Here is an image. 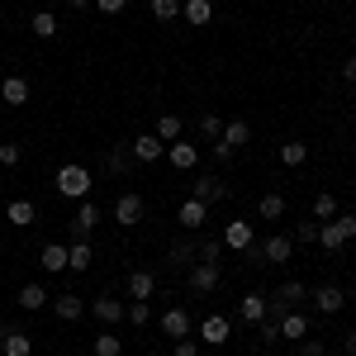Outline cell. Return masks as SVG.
<instances>
[{"mask_svg":"<svg viewBox=\"0 0 356 356\" xmlns=\"http://www.w3.org/2000/svg\"><path fill=\"white\" fill-rule=\"evenodd\" d=\"M356 238V214H342V219H328L318 228V247L323 252H342V247Z\"/></svg>","mask_w":356,"mask_h":356,"instance_id":"1","label":"cell"},{"mask_svg":"<svg viewBox=\"0 0 356 356\" xmlns=\"http://www.w3.org/2000/svg\"><path fill=\"white\" fill-rule=\"evenodd\" d=\"M57 195H67V200H86V195H90V171H86V166H62V171H57Z\"/></svg>","mask_w":356,"mask_h":356,"instance_id":"2","label":"cell"},{"mask_svg":"<svg viewBox=\"0 0 356 356\" xmlns=\"http://www.w3.org/2000/svg\"><path fill=\"white\" fill-rule=\"evenodd\" d=\"M191 290L195 295H209V290H219V280H223V271H219V261H191Z\"/></svg>","mask_w":356,"mask_h":356,"instance_id":"3","label":"cell"},{"mask_svg":"<svg viewBox=\"0 0 356 356\" xmlns=\"http://www.w3.org/2000/svg\"><path fill=\"white\" fill-rule=\"evenodd\" d=\"M252 252V261H271V266H285L290 261V252H295V243L290 238H266L261 247H247Z\"/></svg>","mask_w":356,"mask_h":356,"instance_id":"4","label":"cell"},{"mask_svg":"<svg viewBox=\"0 0 356 356\" xmlns=\"http://www.w3.org/2000/svg\"><path fill=\"white\" fill-rule=\"evenodd\" d=\"M191 195L204 200V204H219V200H228V181H219V176H195Z\"/></svg>","mask_w":356,"mask_h":356,"instance_id":"5","label":"cell"},{"mask_svg":"<svg viewBox=\"0 0 356 356\" xmlns=\"http://www.w3.org/2000/svg\"><path fill=\"white\" fill-rule=\"evenodd\" d=\"M129 152H134V162H157V157H166V143L157 134H138L129 143Z\"/></svg>","mask_w":356,"mask_h":356,"instance_id":"6","label":"cell"},{"mask_svg":"<svg viewBox=\"0 0 356 356\" xmlns=\"http://www.w3.org/2000/svg\"><path fill=\"white\" fill-rule=\"evenodd\" d=\"M114 223H124V228H134V223H143V195H119L114 200Z\"/></svg>","mask_w":356,"mask_h":356,"instance_id":"7","label":"cell"},{"mask_svg":"<svg viewBox=\"0 0 356 356\" xmlns=\"http://www.w3.org/2000/svg\"><path fill=\"white\" fill-rule=\"evenodd\" d=\"M90 314H95V318H100V323H119V318H129V309H124V304H119V295H95V300H90Z\"/></svg>","mask_w":356,"mask_h":356,"instance_id":"8","label":"cell"},{"mask_svg":"<svg viewBox=\"0 0 356 356\" xmlns=\"http://www.w3.org/2000/svg\"><path fill=\"white\" fill-rule=\"evenodd\" d=\"M252 238H257V233H252V223H247V219H228V228H223L219 243L233 247V252H247V247H252Z\"/></svg>","mask_w":356,"mask_h":356,"instance_id":"9","label":"cell"},{"mask_svg":"<svg viewBox=\"0 0 356 356\" xmlns=\"http://www.w3.org/2000/svg\"><path fill=\"white\" fill-rule=\"evenodd\" d=\"M166 162L176 171H195L200 166V147L195 143H166Z\"/></svg>","mask_w":356,"mask_h":356,"instance_id":"10","label":"cell"},{"mask_svg":"<svg viewBox=\"0 0 356 356\" xmlns=\"http://www.w3.org/2000/svg\"><path fill=\"white\" fill-rule=\"evenodd\" d=\"M309 300H314L318 314H337L347 304V295H342V285H318V290H309Z\"/></svg>","mask_w":356,"mask_h":356,"instance_id":"11","label":"cell"},{"mask_svg":"<svg viewBox=\"0 0 356 356\" xmlns=\"http://www.w3.org/2000/svg\"><path fill=\"white\" fill-rule=\"evenodd\" d=\"M228 318H223V314H209V318H204V323H200V342H204V347H223V342H228Z\"/></svg>","mask_w":356,"mask_h":356,"instance_id":"12","label":"cell"},{"mask_svg":"<svg viewBox=\"0 0 356 356\" xmlns=\"http://www.w3.org/2000/svg\"><path fill=\"white\" fill-rule=\"evenodd\" d=\"M0 352L5 356H29L33 352V337L24 328H0Z\"/></svg>","mask_w":356,"mask_h":356,"instance_id":"13","label":"cell"},{"mask_svg":"<svg viewBox=\"0 0 356 356\" xmlns=\"http://www.w3.org/2000/svg\"><path fill=\"white\" fill-rule=\"evenodd\" d=\"M90 261H95V247L86 243V238H72V247H67V271H90Z\"/></svg>","mask_w":356,"mask_h":356,"instance_id":"14","label":"cell"},{"mask_svg":"<svg viewBox=\"0 0 356 356\" xmlns=\"http://www.w3.org/2000/svg\"><path fill=\"white\" fill-rule=\"evenodd\" d=\"M162 332L171 337V342L191 337V314H186V309H166V314H162Z\"/></svg>","mask_w":356,"mask_h":356,"instance_id":"15","label":"cell"},{"mask_svg":"<svg viewBox=\"0 0 356 356\" xmlns=\"http://www.w3.org/2000/svg\"><path fill=\"white\" fill-rule=\"evenodd\" d=\"M53 314L62 318V323H76V318L86 314V300H81V295H57V300H53Z\"/></svg>","mask_w":356,"mask_h":356,"instance_id":"16","label":"cell"},{"mask_svg":"<svg viewBox=\"0 0 356 356\" xmlns=\"http://www.w3.org/2000/svg\"><path fill=\"white\" fill-rule=\"evenodd\" d=\"M176 219H181V223H186V228L195 233V228H204V219H209V204H204V200H195V195H191V200L181 204V214H176Z\"/></svg>","mask_w":356,"mask_h":356,"instance_id":"17","label":"cell"},{"mask_svg":"<svg viewBox=\"0 0 356 356\" xmlns=\"http://www.w3.org/2000/svg\"><path fill=\"white\" fill-rule=\"evenodd\" d=\"M247 138H252V129H247V119H228V124H223V134H219V143L228 147V152H238V147H243Z\"/></svg>","mask_w":356,"mask_h":356,"instance_id":"18","label":"cell"},{"mask_svg":"<svg viewBox=\"0 0 356 356\" xmlns=\"http://www.w3.org/2000/svg\"><path fill=\"white\" fill-rule=\"evenodd\" d=\"M24 100H29L24 76H5V81H0V105H24Z\"/></svg>","mask_w":356,"mask_h":356,"instance_id":"19","label":"cell"},{"mask_svg":"<svg viewBox=\"0 0 356 356\" xmlns=\"http://www.w3.org/2000/svg\"><path fill=\"white\" fill-rule=\"evenodd\" d=\"M238 318L243 323H261L266 318V295H243L238 300Z\"/></svg>","mask_w":356,"mask_h":356,"instance_id":"20","label":"cell"},{"mask_svg":"<svg viewBox=\"0 0 356 356\" xmlns=\"http://www.w3.org/2000/svg\"><path fill=\"white\" fill-rule=\"evenodd\" d=\"M95 223H100V209L86 200L81 209H76V219H72V238H90V228H95Z\"/></svg>","mask_w":356,"mask_h":356,"instance_id":"21","label":"cell"},{"mask_svg":"<svg viewBox=\"0 0 356 356\" xmlns=\"http://www.w3.org/2000/svg\"><path fill=\"white\" fill-rule=\"evenodd\" d=\"M304 332H314V328H309V318H304L300 309H290V314L280 318V337H290V342H304Z\"/></svg>","mask_w":356,"mask_h":356,"instance_id":"22","label":"cell"},{"mask_svg":"<svg viewBox=\"0 0 356 356\" xmlns=\"http://www.w3.org/2000/svg\"><path fill=\"white\" fill-rule=\"evenodd\" d=\"M5 219L15 223V228H29V223L38 219V209H33V200H10V209H5Z\"/></svg>","mask_w":356,"mask_h":356,"instance_id":"23","label":"cell"},{"mask_svg":"<svg viewBox=\"0 0 356 356\" xmlns=\"http://www.w3.org/2000/svg\"><path fill=\"white\" fill-rule=\"evenodd\" d=\"M43 304H48V290H43L38 280H29L24 290H19V309H24V314H38Z\"/></svg>","mask_w":356,"mask_h":356,"instance_id":"24","label":"cell"},{"mask_svg":"<svg viewBox=\"0 0 356 356\" xmlns=\"http://www.w3.org/2000/svg\"><path fill=\"white\" fill-rule=\"evenodd\" d=\"M152 290H157V275L152 271H134L129 275V295H134V300H152Z\"/></svg>","mask_w":356,"mask_h":356,"instance_id":"25","label":"cell"},{"mask_svg":"<svg viewBox=\"0 0 356 356\" xmlns=\"http://www.w3.org/2000/svg\"><path fill=\"white\" fill-rule=\"evenodd\" d=\"M181 15H186L191 24H209V19H214V5H209V0H181Z\"/></svg>","mask_w":356,"mask_h":356,"instance_id":"26","label":"cell"},{"mask_svg":"<svg viewBox=\"0 0 356 356\" xmlns=\"http://www.w3.org/2000/svg\"><path fill=\"white\" fill-rule=\"evenodd\" d=\"M38 261H43V271H67V247L48 243L43 252H38Z\"/></svg>","mask_w":356,"mask_h":356,"instance_id":"27","label":"cell"},{"mask_svg":"<svg viewBox=\"0 0 356 356\" xmlns=\"http://www.w3.org/2000/svg\"><path fill=\"white\" fill-rule=\"evenodd\" d=\"M105 166H110L114 176H129V171H134V152H129V147H110V152H105Z\"/></svg>","mask_w":356,"mask_h":356,"instance_id":"28","label":"cell"},{"mask_svg":"<svg viewBox=\"0 0 356 356\" xmlns=\"http://www.w3.org/2000/svg\"><path fill=\"white\" fill-rule=\"evenodd\" d=\"M257 214H261V219H280V214H285V195L266 191V195H261V204H257Z\"/></svg>","mask_w":356,"mask_h":356,"instance_id":"29","label":"cell"},{"mask_svg":"<svg viewBox=\"0 0 356 356\" xmlns=\"http://www.w3.org/2000/svg\"><path fill=\"white\" fill-rule=\"evenodd\" d=\"M309 214H314V219H318V223L337 219V200H332L328 191H323V195H314V209H309Z\"/></svg>","mask_w":356,"mask_h":356,"instance_id":"30","label":"cell"},{"mask_svg":"<svg viewBox=\"0 0 356 356\" xmlns=\"http://www.w3.org/2000/svg\"><path fill=\"white\" fill-rule=\"evenodd\" d=\"M280 162L285 166H304L309 162V143H280Z\"/></svg>","mask_w":356,"mask_h":356,"instance_id":"31","label":"cell"},{"mask_svg":"<svg viewBox=\"0 0 356 356\" xmlns=\"http://www.w3.org/2000/svg\"><path fill=\"white\" fill-rule=\"evenodd\" d=\"M33 33H38V38H53L57 33V15L53 10H38V15H33Z\"/></svg>","mask_w":356,"mask_h":356,"instance_id":"32","label":"cell"},{"mask_svg":"<svg viewBox=\"0 0 356 356\" xmlns=\"http://www.w3.org/2000/svg\"><path fill=\"white\" fill-rule=\"evenodd\" d=\"M119 352H124L119 332H100V337H95V356H119Z\"/></svg>","mask_w":356,"mask_h":356,"instance_id":"33","label":"cell"},{"mask_svg":"<svg viewBox=\"0 0 356 356\" xmlns=\"http://www.w3.org/2000/svg\"><path fill=\"white\" fill-rule=\"evenodd\" d=\"M157 138H162V143H176V138H181V119H176V114H162V119H157Z\"/></svg>","mask_w":356,"mask_h":356,"instance_id":"34","label":"cell"},{"mask_svg":"<svg viewBox=\"0 0 356 356\" xmlns=\"http://www.w3.org/2000/svg\"><path fill=\"white\" fill-rule=\"evenodd\" d=\"M195 261H223V243H219V238H204L200 252H195Z\"/></svg>","mask_w":356,"mask_h":356,"instance_id":"35","label":"cell"},{"mask_svg":"<svg viewBox=\"0 0 356 356\" xmlns=\"http://www.w3.org/2000/svg\"><path fill=\"white\" fill-rule=\"evenodd\" d=\"M129 323H134V328H147V323H152V309H147V300H134V304H129Z\"/></svg>","mask_w":356,"mask_h":356,"instance_id":"36","label":"cell"},{"mask_svg":"<svg viewBox=\"0 0 356 356\" xmlns=\"http://www.w3.org/2000/svg\"><path fill=\"white\" fill-rule=\"evenodd\" d=\"M195 252H200V243H171V261H176V266H191Z\"/></svg>","mask_w":356,"mask_h":356,"instance_id":"37","label":"cell"},{"mask_svg":"<svg viewBox=\"0 0 356 356\" xmlns=\"http://www.w3.org/2000/svg\"><path fill=\"white\" fill-rule=\"evenodd\" d=\"M152 15H157L162 24H171V19L181 15V0H152Z\"/></svg>","mask_w":356,"mask_h":356,"instance_id":"38","label":"cell"},{"mask_svg":"<svg viewBox=\"0 0 356 356\" xmlns=\"http://www.w3.org/2000/svg\"><path fill=\"white\" fill-rule=\"evenodd\" d=\"M318 228H323L318 219H304V223H300V233H295V238H300V247H314V243H318Z\"/></svg>","mask_w":356,"mask_h":356,"instance_id":"39","label":"cell"},{"mask_svg":"<svg viewBox=\"0 0 356 356\" xmlns=\"http://www.w3.org/2000/svg\"><path fill=\"white\" fill-rule=\"evenodd\" d=\"M24 162V147L19 143H0V166H19Z\"/></svg>","mask_w":356,"mask_h":356,"instance_id":"40","label":"cell"},{"mask_svg":"<svg viewBox=\"0 0 356 356\" xmlns=\"http://www.w3.org/2000/svg\"><path fill=\"white\" fill-rule=\"evenodd\" d=\"M200 134H204V138H219L223 134V119H219V114H204V119H200Z\"/></svg>","mask_w":356,"mask_h":356,"instance_id":"41","label":"cell"},{"mask_svg":"<svg viewBox=\"0 0 356 356\" xmlns=\"http://www.w3.org/2000/svg\"><path fill=\"white\" fill-rule=\"evenodd\" d=\"M300 356H328V347H323L318 337H304V342H300Z\"/></svg>","mask_w":356,"mask_h":356,"instance_id":"42","label":"cell"},{"mask_svg":"<svg viewBox=\"0 0 356 356\" xmlns=\"http://www.w3.org/2000/svg\"><path fill=\"white\" fill-rule=\"evenodd\" d=\"M90 5H95L100 15H124V5H129V0H90Z\"/></svg>","mask_w":356,"mask_h":356,"instance_id":"43","label":"cell"},{"mask_svg":"<svg viewBox=\"0 0 356 356\" xmlns=\"http://www.w3.org/2000/svg\"><path fill=\"white\" fill-rule=\"evenodd\" d=\"M176 356H200V342H195V337H181V342H176Z\"/></svg>","mask_w":356,"mask_h":356,"instance_id":"44","label":"cell"},{"mask_svg":"<svg viewBox=\"0 0 356 356\" xmlns=\"http://www.w3.org/2000/svg\"><path fill=\"white\" fill-rule=\"evenodd\" d=\"M342 81H356V57H347V62H342Z\"/></svg>","mask_w":356,"mask_h":356,"instance_id":"45","label":"cell"},{"mask_svg":"<svg viewBox=\"0 0 356 356\" xmlns=\"http://www.w3.org/2000/svg\"><path fill=\"white\" fill-rule=\"evenodd\" d=\"M342 347H347V356H356V332H347V342H342Z\"/></svg>","mask_w":356,"mask_h":356,"instance_id":"46","label":"cell"},{"mask_svg":"<svg viewBox=\"0 0 356 356\" xmlns=\"http://www.w3.org/2000/svg\"><path fill=\"white\" fill-rule=\"evenodd\" d=\"M62 5H67V10H86L90 0H62Z\"/></svg>","mask_w":356,"mask_h":356,"instance_id":"47","label":"cell"},{"mask_svg":"<svg viewBox=\"0 0 356 356\" xmlns=\"http://www.w3.org/2000/svg\"><path fill=\"white\" fill-rule=\"evenodd\" d=\"M342 356H347V352H342Z\"/></svg>","mask_w":356,"mask_h":356,"instance_id":"48","label":"cell"}]
</instances>
